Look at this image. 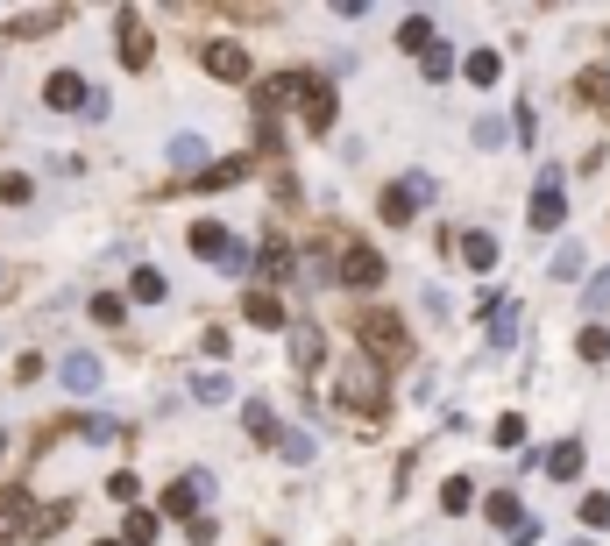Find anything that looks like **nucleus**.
I'll return each instance as SVG.
<instances>
[{
    "mask_svg": "<svg viewBox=\"0 0 610 546\" xmlns=\"http://www.w3.org/2000/svg\"><path fill=\"white\" fill-rule=\"evenodd\" d=\"M284 100L305 107V128H313V135L334 128V93H327V78H313V71H277L270 86L256 93V107H284Z\"/></svg>",
    "mask_w": 610,
    "mask_h": 546,
    "instance_id": "f257e3e1",
    "label": "nucleus"
},
{
    "mask_svg": "<svg viewBox=\"0 0 610 546\" xmlns=\"http://www.w3.org/2000/svg\"><path fill=\"white\" fill-rule=\"evenodd\" d=\"M362 348H369V362H405L412 355V341H405V327L391 320V312H362Z\"/></svg>",
    "mask_w": 610,
    "mask_h": 546,
    "instance_id": "f03ea898",
    "label": "nucleus"
},
{
    "mask_svg": "<svg viewBox=\"0 0 610 546\" xmlns=\"http://www.w3.org/2000/svg\"><path fill=\"white\" fill-rule=\"evenodd\" d=\"M561 220H568V185H561V164H547V171H540V185H532V227L554 234Z\"/></svg>",
    "mask_w": 610,
    "mask_h": 546,
    "instance_id": "7ed1b4c3",
    "label": "nucleus"
},
{
    "mask_svg": "<svg viewBox=\"0 0 610 546\" xmlns=\"http://www.w3.org/2000/svg\"><path fill=\"white\" fill-rule=\"evenodd\" d=\"M341 405H355V412H384V383H376L369 362H348V369H341Z\"/></svg>",
    "mask_w": 610,
    "mask_h": 546,
    "instance_id": "20e7f679",
    "label": "nucleus"
},
{
    "mask_svg": "<svg viewBox=\"0 0 610 546\" xmlns=\"http://www.w3.org/2000/svg\"><path fill=\"white\" fill-rule=\"evenodd\" d=\"M341 284H348V291H376V284H384V256L362 249V242H348V249H341Z\"/></svg>",
    "mask_w": 610,
    "mask_h": 546,
    "instance_id": "39448f33",
    "label": "nucleus"
},
{
    "mask_svg": "<svg viewBox=\"0 0 610 546\" xmlns=\"http://www.w3.org/2000/svg\"><path fill=\"white\" fill-rule=\"evenodd\" d=\"M114 29H121V64H128V71H142L149 57H157V43H149V29H142V8H121Z\"/></svg>",
    "mask_w": 610,
    "mask_h": 546,
    "instance_id": "423d86ee",
    "label": "nucleus"
},
{
    "mask_svg": "<svg viewBox=\"0 0 610 546\" xmlns=\"http://www.w3.org/2000/svg\"><path fill=\"white\" fill-rule=\"evenodd\" d=\"M426 199H433V178H405V185H384V220H391V227H405V220H412V213H419Z\"/></svg>",
    "mask_w": 610,
    "mask_h": 546,
    "instance_id": "0eeeda50",
    "label": "nucleus"
},
{
    "mask_svg": "<svg viewBox=\"0 0 610 546\" xmlns=\"http://www.w3.org/2000/svg\"><path fill=\"white\" fill-rule=\"evenodd\" d=\"M43 100H50L57 114H86V100H93V86H86V78H79V71H50V78H43Z\"/></svg>",
    "mask_w": 610,
    "mask_h": 546,
    "instance_id": "6e6552de",
    "label": "nucleus"
},
{
    "mask_svg": "<svg viewBox=\"0 0 610 546\" xmlns=\"http://www.w3.org/2000/svg\"><path fill=\"white\" fill-rule=\"evenodd\" d=\"M199 64L220 78V86H242V78H249V50H242V43H206Z\"/></svg>",
    "mask_w": 610,
    "mask_h": 546,
    "instance_id": "1a4fd4ad",
    "label": "nucleus"
},
{
    "mask_svg": "<svg viewBox=\"0 0 610 546\" xmlns=\"http://www.w3.org/2000/svg\"><path fill=\"white\" fill-rule=\"evenodd\" d=\"M206 497H213V476H185V483H171V490H164V518H185V525H192Z\"/></svg>",
    "mask_w": 610,
    "mask_h": 546,
    "instance_id": "9d476101",
    "label": "nucleus"
},
{
    "mask_svg": "<svg viewBox=\"0 0 610 546\" xmlns=\"http://www.w3.org/2000/svg\"><path fill=\"white\" fill-rule=\"evenodd\" d=\"M192 256H206V263H227V256H235V234H227L220 220H199V227H192Z\"/></svg>",
    "mask_w": 610,
    "mask_h": 546,
    "instance_id": "9b49d317",
    "label": "nucleus"
},
{
    "mask_svg": "<svg viewBox=\"0 0 610 546\" xmlns=\"http://www.w3.org/2000/svg\"><path fill=\"white\" fill-rule=\"evenodd\" d=\"M57 383L86 398V390H100V362H93V355H64V362H57Z\"/></svg>",
    "mask_w": 610,
    "mask_h": 546,
    "instance_id": "f8f14e48",
    "label": "nucleus"
},
{
    "mask_svg": "<svg viewBox=\"0 0 610 546\" xmlns=\"http://www.w3.org/2000/svg\"><path fill=\"white\" fill-rule=\"evenodd\" d=\"M50 29H64V8H29V15H8V36L22 43V36H50Z\"/></svg>",
    "mask_w": 610,
    "mask_h": 546,
    "instance_id": "ddd939ff",
    "label": "nucleus"
},
{
    "mask_svg": "<svg viewBox=\"0 0 610 546\" xmlns=\"http://www.w3.org/2000/svg\"><path fill=\"white\" fill-rule=\"evenodd\" d=\"M483 511H490V525H497V532H511V539H518V532H525V525H532V518H525V511H518V497H511V490H497V497H490V504H483Z\"/></svg>",
    "mask_w": 610,
    "mask_h": 546,
    "instance_id": "4468645a",
    "label": "nucleus"
},
{
    "mask_svg": "<svg viewBox=\"0 0 610 546\" xmlns=\"http://www.w3.org/2000/svg\"><path fill=\"white\" fill-rule=\"evenodd\" d=\"M164 156H171V171L199 178V164H206V142H199V135H171V149H164Z\"/></svg>",
    "mask_w": 610,
    "mask_h": 546,
    "instance_id": "2eb2a0df",
    "label": "nucleus"
},
{
    "mask_svg": "<svg viewBox=\"0 0 610 546\" xmlns=\"http://www.w3.org/2000/svg\"><path fill=\"white\" fill-rule=\"evenodd\" d=\"M462 263H469V270H497V234L469 227V234H462Z\"/></svg>",
    "mask_w": 610,
    "mask_h": 546,
    "instance_id": "dca6fc26",
    "label": "nucleus"
},
{
    "mask_svg": "<svg viewBox=\"0 0 610 546\" xmlns=\"http://www.w3.org/2000/svg\"><path fill=\"white\" fill-rule=\"evenodd\" d=\"M256 270H263V291H270V284H284V277H291V249H284V242H277V234H270V242H263V256H256Z\"/></svg>",
    "mask_w": 610,
    "mask_h": 546,
    "instance_id": "f3484780",
    "label": "nucleus"
},
{
    "mask_svg": "<svg viewBox=\"0 0 610 546\" xmlns=\"http://www.w3.org/2000/svg\"><path fill=\"white\" fill-rule=\"evenodd\" d=\"M242 426H249V440H263V447H277V433H284V426H277V412H270L263 398H249V412H242Z\"/></svg>",
    "mask_w": 610,
    "mask_h": 546,
    "instance_id": "a211bd4d",
    "label": "nucleus"
},
{
    "mask_svg": "<svg viewBox=\"0 0 610 546\" xmlns=\"http://www.w3.org/2000/svg\"><path fill=\"white\" fill-rule=\"evenodd\" d=\"M320 355H327L320 327H291V362H298V369H320Z\"/></svg>",
    "mask_w": 610,
    "mask_h": 546,
    "instance_id": "6ab92c4d",
    "label": "nucleus"
},
{
    "mask_svg": "<svg viewBox=\"0 0 610 546\" xmlns=\"http://www.w3.org/2000/svg\"><path fill=\"white\" fill-rule=\"evenodd\" d=\"M575 93H582L589 107H603V114H610V64H589V71L575 78Z\"/></svg>",
    "mask_w": 610,
    "mask_h": 546,
    "instance_id": "aec40b11",
    "label": "nucleus"
},
{
    "mask_svg": "<svg viewBox=\"0 0 610 546\" xmlns=\"http://www.w3.org/2000/svg\"><path fill=\"white\" fill-rule=\"evenodd\" d=\"M242 312H249L256 327H284V305H277V291H249V298H242Z\"/></svg>",
    "mask_w": 610,
    "mask_h": 546,
    "instance_id": "412c9836",
    "label": "nucleus"
},
{
    "mask_svg": "<svg viewBox=\"0 0 610 546\" xmlns=\"http://www.w3.org/2000/svg\"><path fill=\"white\" fill-rule=\"evenodd\" d=\"M547 476H554V483H575V476H582V447H575V440H561V447L547 454Z\"/></svg>",
    "mask_w": 610,
    "mask_h": 546,
    "instance_id": "4be33fe9",
    "label": "nucleus"
},
{
    "mask_svg": "<svg viewBox=\"0 0 610 546\" xmlns=\"http://www.w3.org/2000/svg\"><path fill=\"white\" fill-rule=\"evenodd\" d=\"M462 71H469V86H497V78H504V57H497V50H469Z\"/></svg>",
    "mask_w": 610,
    "mask_h": 546,
    "instance_id": "5701e85b",
    "label": "nucleus"
},
{
    "mask_svg": "<svg viewBox=\"0 0 610 546\" xmlns=\"http://www.w3.org/2000/svg\"><path fill=\"white\" fill-rule=\"evenodd\" d=\"M149 539H157V511L135 504V511H128V525H121V546H149Z\"/></svg>",
    "mask_w": 610,
    "mask_h": 546,
    "instance_id": "b1692460",
    "label": "nucleus"
},
{
    "mask_svg": "<svg viewBox=\"0 0 610 546\" xmlns=\"http://www.w3.org/2000/svg\"><path fill=\"white\" fill-rule=\"evenodd\" d=\"M192 398H199V405H227V398H235V383L213 376V369H199V376H192Z\"/></svg>",
    "mask_w": 610,
    "mask_h": 546,
    "instance_id": "393cba45",
    "label": "nucleus"
},
{
    "mask_svg": "<svg viewBox=\"0 0 610 546\" xmlns=\"http://www.w3.org/2000/svg\"><path fill=\"white\" fill-rule=\"evenodd\" d=\"M242 178H249V156H227V164H220V171H199L192 185H206V192H220V185H242Z\"/></svg>",
    "mask_w": 610,
    "mask_h": 546,
    "instance_id": "a878e982",
    "label": "nucleus"
},
{
    "mask_svg": "<svg viewBox=\"0 0 610 546\" xmlns=\"http://www.w3.org/2000/svg\"><path fill=\"white\" fill-rule=\"evenodd\" d=\"M398 50H433V15H405V29H398Z\"/></svg>",
    "mask_w": 610,
    "mask_h": 546,
    "instance_id": "bb28decb",
    "label": "nucleus"
},
{
    "mask_svg": "<svg viewBox=\"0 0 610 546\" xmlns=\"http://www.w3.org/2000/svg\"><path fill=\"white\" fill-rule=\"evenodd\" d=\"M518 341V305H497L490 312V348H511Z\"/></svg>",
    "mask_w": 610,
    "mask_h": 546,
    "instance_id": "cd10ccee",
    "label": "nucleus"
},
{
    "mask_svg": "<svg viewBox=\"0 0 610 546\" xmlns=\"http://www.w3.org/2000/svg\"><path fill=\"white\" fill-rule=\"evenodd\" d=\"M277 454H284L291 468H305V461H313L320 447H313V433H277Z\"/></svg>",
    "mask_w": 610,
    "mask_h": 546,
    "instance_id": "c85d7f7f",
    "label": "nucleus"
},
{
    "mask_svg": "<svg viewBox=\"0 0 610 546\" xmlns=\"http://www.w3.org/2000/svg\"><path fill=\"white\" fill-rule=\"evenodd\" d=\"M575 355H582V362H610V334H603V327H582V334H575Z\"/></svg>",
    "mask_w": 610,
    "mask_h": 546,
    "instance_id": "c756f323",
    "label": "nucleus"
},
{
    "mask_svg": "<svg viewBox=\"0 0 610 546\" xmlns=\"http://www.w3.org/2000/svg\"><path fill=\"white\" fill-rule=\"evenodd\" d=\"M128 298H135V305H157V298H164V270H135Z\"/></svg>",
    "mask_w": 610,
    "mask_h": 546,
    "instance_id": "7c9ffc66",
    "label": "nucleus"
},
{
    "mask_svg": "<svg viewBox=\"0 0 610 546\" xmlns=\"http://www.w3.org/2000/svg\"><path fill=\"white\" fill-rule=\"evenodd\" d=\"M93 320H100V327H121V320H128V298H114V291H93Z\"/></svg>",
    "mask_w": 610,
    "mask_h": 546,
    "instance_id": "2f4dec72",
    "label": "nucleus"
},
{
    "mask_svg": "<svg viewBox=\"0 0 610 546\" xmlns=\"http://www.w3.org/2000/svg\"><path fill=\"white\" fill-rule=\"evenodd\" d=\"M469 497H476L469 476H447V483H440V511H469Z\"/></svg>",
    "mask_w": 610,
    "mask_h": 546,
    "instance_id": "473e14b6",
    "label": "nucleus"
},
{
    "mask_svg": "<svg viewBox=\"0 0 610 546\" xmlns=\"http://www.w3.org/2000/svg\"><path fill=\"white\" fill-rule=\"evenodd\" d=\"M575 511H582V525H589V532H603V525H610V497H603V490H589Z\"/></svg>",
    "mask_w": 610,
    "mask_h": 546,
    "instance_id": "72a5a7b5",
    "label": "nucleus"
},
{
    "mask_svg": "<svg viewBox=\"0 0 610 546\" xmlns=\"http://www.w3.org/2000/svg\"><path fill=\"white\" fill-rule=\"evenodd\" d=\"M29 192H36V185H29L22 171H0V199H8V206H29Z\"/></svg>",
    "mask_w": 610,
    "mask_h": 546,
    "instance_id": "f704fd0d",
    "label": "nucleus"
},
{
    "mask_svg": "<svg viewBox=\"0 0 610 546\" xmlns=\"http://www.w3.org/2000/svg\"><path fill=\"white\" fill-rule=\"evenodd\" d=\"M419 64H426V78H433V86H440V78L454 71V50H447V43H433V50H426Z\"/></svg>",
    "mask_w": 610,
    "mask_h": 546,
    "instance_id": "c9c22d12",
    "label": "nucleus"
},
{
    "mask_svg": "<svg viewBox=\"0 0 610 546\" xmlns=\"http://www.w3.org/2000/svg\"><path fill=\"white\" fill-rule=\"evenodd\" d=\"M575 270H582V242H561L554 249V277H575Z\"/></svg>",
    "mask_w": 610,
    "mask_h": 546,
    "instance_id": "e433bc0d",
    "label": "nucleus"
},
{
    "mask_svg": "<svg viewBox=\"0 0 610 546\" xmlns=\"http://www.w3.org/2000/svg\"><path fill=\"white\" fill-rule=\"evenodd\" d=\"M497 142H504V121L483 114V121H476V149H497Z\"/></svg>",
    "mask_w": 610,
    "mask_h": 546,
    "instance_id": "4c0bfd02",
    "label": "nucleus"
},
{
    "mask_svg": "<svg viewBox=\"0 0 610 546\" xmlns=\"http://www.w3.org/2000/svg\"><path fill=\"white\" fill-rule=\"evenodd\" d=\"M518 440H525V419L504 412V419H497V447H518Z\"/></svg>",
    "mask_w": 610,
    "mask_h": 546,
    "instance_id": "58836bf2",
    "label": "nucleus"
},
{
    "mask_svg": "<svg viewBox=\"0 0 610 546\" xmlns=\"http://www.w3.org/2000/svg\"><path fill=\"white\" fill-rule=\"evenodd\" d=\"M610 305V270H596V284H589V312H603Z\"/></svg>",
    "mask_w": 610,
    "mask_h": 546,
    "instance_id": "ea45409f",
    "label": "nucleus"
},
{
    "mask_svg": "<svg viewBox=\"0 0 610 546\" xmlns=\"http://www.w3.org/2000/svg\"><path fill=\"white\" fill-rule=\"evenodd\" d=\"M568 546H589V539H568Z\"/></svg>",
    "mask_w": 610,
    "mask_h": 546,
    "instance_id": "a19ab883",
    "label": "nucleus"
},
{
    "mask_svg": "<svg viewBox=\"0 0 610 546\" xmlns=\"http://www.w3.org/2000/svg\"><path fill=\"white\" fill-rule=\"evenodd\" d=\"M100 546H121V539H100Z\"/></svg>",
    "mask_w": 610,
    "mask_h": 546,
    "instance_id": "79ce46f5",
    "label": "nucleus"
},
{
    "mask_svg": "<svg viewBox=\"0 0 610 546\" xmlns=\"http://www.w3.org/2000/svg\"><path fill=\"white\" fill-rule=\"evenodd\" d=\"M0 447H8V433H0Z\"/></svg>",
    "mask_w": 610,
    "mask_h": 546,
    "instance_id": "37998d69",
    "label": "nucleus"
}]
</instances>
